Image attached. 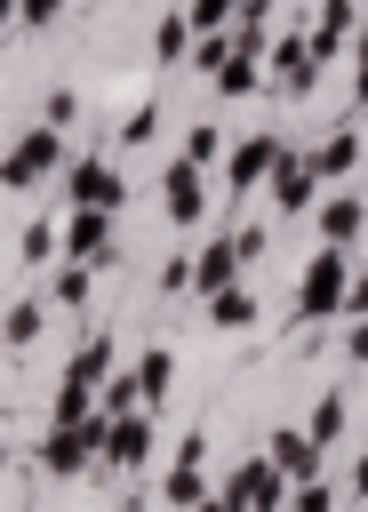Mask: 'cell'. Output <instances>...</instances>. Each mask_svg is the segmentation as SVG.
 I'll return each instance as SVG.
<instances>
[{"instance_id": "7a4b0ae2", "label": "cell", "mask_w": 368, "mask_h": 512, "mask_svg": "<svg viewBox=\"0 0 368 512\" xmlns=\"http://www.w3.org/2000/svg\"><path fill=\"white\" fill-rule=\"evenodd\" d=\"M352 248L344 240H320V256L304 264V280H296V320H344V288H352Z\"/></svg>"}, {"instance_id": "d6a6232c", "label": "cell", "mask_w": 368, "mask_h": 512, "mask_svg": "<svg viewBox=\"0 0 368 512\" xmlns=\"http://www.w3.org/2000/svg\"><path fill=\"white\" fill-rule=\"evenodd\" d=\"M160 296H192V256H168L160 264Z\"/></svg>"}, {"instance_id": "52a82bcc", "label": "cell", "mask_w": 368, "mask_h": 512, "mask_svg": "<svg viewBox=\"0 0 368 512\" xmlns=\"http://www.w3.org/2000/svg\"><path fill=\"white\" fill-rule=\"evenodd\" d=\"M264 80H272V96H312V80H320L312 32H280V40L264 48Z\"/></svg>"}, {"instance_id": "ab89813d", "label": "cell", "mask_w": 368, "mask_h": 512, "mask_svg": "<svg viewBox=\"0 0 368 512\" xmlns=\"http://www.w3.org/2000/svg\"><path fill=\"white\" fill-rule=\"evenodd\" d=\"M352 56H368V16H360V32H352Z\"/></svg>"}, {"instance_id": "2e32d148", "label": "cell", "mask_w": 368, "mask_h": 512, "mask_svg": "<svg viewBox=\"0 0 368 512\" xmlns=\"http://www.w3.org/2000/svg\"><path fill=\"white\" fill-rule=\"evenodd\" d=\"M360 152H368V144H360V128H352V120H344V128H328V136H320V144H312V168H320V176H328V184H344V176H352V168H360Z\"/></svg>"}, {"instance_id": "3957f363", "label": "cell", "mask_w": 368, "mask_h": 512, "mask_svg": "<svg viewBox=\"0 0 368 512\" xmlns=\"http://www.w3.org/2000/svg\"><path fill=\"white\" fill-rule=\"evenodd\" d=\"M288 488H296V480H288V472L272 464V448L240 456V464H232V472L216 480V496H224V504H248V512H280V504H288Z\"/></svg>"}, {"instance_id": "cb8c5ba5", "label": "cell", "mask_w": 368, "mask_h": 512, "mask_svg": "<svg viewBox=\"0 0 368 512\" xmlns=\"http://www.w3.org/2000/svg\"><path fill=\"white\" fill-rule=\"evenodd\" d=\"M104 400H96V384H80V376H64L56 392H48V424H80V416H96Z\"/></svg>"}, {"instance_id": "9a60e30c", "label": "cell", "mask_w": 368, "mask_h": 512, "mask_svg": "<svg viewBox=\"0 0 368 512\" xmlns=\"http://www.w3.org/2000/svg\"><path fill=\"white\" fill-rule=\"evenodd\" d=\"M208 88H216V96L232 104V96H264L272 80H264V56H248V48H232V56H224V64L208 72Z\"/></svg>"}, {"instance_id": "9c48e42d", "label": "cell", "mask_w": 368, "mask_h": 512, "mask_svg": "<svg viewBox=\"0 0 368 512\" xmlns=\"http://www.w3.org/2000/svg\"><path fill=\"white\" fill-rule=\"evenodd\" d=\"M152 464V408H128V416H112V432H104V480H128V472H144Z\"/></svg>"}, {"instance_id": "4fadbf2b", "label": "cell", "mask_w": 368, "mask_h": 512, "mask_svg": "<svg viewBox=\"0 0 368 512\" xmlns=\"http://www.w3.org/2000/svg\"><path fill=\"white\" fill-rule=\"evenodd\" d=\"M200 304H208V328H224V336H248V328L264 320L256 288H240V280H232V288H216V296H200Z\"/></svg>"}, {"instance_id": "f1b7e54d", "label": "cell", "mask_w": 368, "mask_h": 512, "mask_svg": "<svg viewBox=\"0 0 368 512\" xmlns=\"http://www.w3.org/2000/svg\"><path fill=\"white\" fill-rule=\"evenodd\" d=\"M336 496H344V488H336V480H320V472H312V480H296V488H288V504H296V512H328V504H336Z\"/></svg>"}, {"instance_id": "8fae6325", "label": "cell", "mask_w": 368, "mask_h": 512, "mask_svg": "<svg viewBox=\"0 0 368 512\" xmlns=\"http://www.w3.org/2000/svg\"><path fill=\"white\" fill-rule=\"evenodd\" d=\"M360 16H368L360 0H320V16H312V56H320V64H336V56L352 48Z\"/></svg>"}, {"instance_id": "5bb4252c", "label": "cell", "mask_w": 368, "mask_h": 512, "mask_svg": "<svg viewBox=\"0 0 368 512\" xmlns=\"http://www.w3.org/2000/svg\"><path fill=\"white\" fill-rule=\"evenodd\" d=\"M264 448H272V464H280L288 480H312V472H320V456H328V448H320V440H312L304 424H280V432H272Z\"/></svg>"}, {"instance_id": "30bf717a", "label": "cell", "mask_w": 368, "mask_h": 512, "mask_svg": "<svg viewBox=\"0 0 368 512\" xmlns=\"http://www.w3.org/2000/svg\"><path fill=\"white\" fill-rule=\"evenodd\" d=\"M280 152H288V136H272V128L240 136V144L224 152V192H232V200H240V192H264V176H272Z\"/></svg>"}, {"instance_id": "7c38bea8", "label": "cell", "mask_w": 368, "mask_h": 512, "mask_svg": "<svg viewBox=\"0 0 368 512\" xmlns=\"http://www.w3.org/2000/svg\"><path fill=\"white\" fill-rule=\"evenodd\" d=\"M312 232H320V240H344V248H352V240L368 232V192H328V200L312 208Z\"/></svg>"}, {"instance_id": "4dcf8cb0", "label": "cell", "mask_w": 368, "mask_h": 512, "mask_svg": "<svg viewBox=\"0 0 368 512\" xmlns=\"http://www.w3.org/2000/svg\"><path fill=\"white\" fill-rule=\"evenodd\" d=\"M224 56H232V32H200V40H192V56H184V64H192V72H216V64H224Z\"/></svg>"}, {"instance_id": "8d00e7d4", "label": "cell", "mask_w": 368, "mask_h": 512, "mask_svg": "<svg viewBox=\"0 0 368 512\" xmlns=\"http://www.w3.org/2000/svg\"><path fill=\"white\" fill-rule=\"evenodd\" d=\"M176 456H184V464H208V432H200V424H192V432H184V440H176Z\"/></svg>"}, {"instance_id": "836d02e7", "label": "cell", "mask_w": 368, "mask_h": 512, "mask_svg": "<svg viewBox=\"0 0 368 512\" xmlns=\"http://www.w3.org/2000/svg\"><path fill=\"white\" fill-rule=\"evenodd\" d=\"M8 16H16V24H56L64 0H8Z\"/></svg>"}, {"instance_id": "44dd1931", "label": "cell", "mask_w": 368, "mask_h": 512, "mask_svg": "<svg viewBox=\"0 0 368 512\" xmlns=\"http://www.w3.org/2000/svg\"><path fill=\"white\" fill-rule=\"evenodd\" d=\"M160 504H216V488H208V472H200V464H184V456H176V464L160 472Z\"/></svg>"}, {"instance_id": "484cf974", "label": "cell", "mask_w": 368, "mask_h": 512, "mask_svg": "<svg viewBox=\"0 0 368 512\" xmlns=\"http://www.w3.org/2000/svg\"><path fill=\"white\" fill-rule=\"evenodd\" d=\"M96 400H104V416H128V408H144V384H136V368H128V376L112 368V376L96 384Z\"/></svg>"}, {"instance_id": "f546056e", "label": "cell", "mask_w": 368, "mask_h": 512, "mask_svg": "<svg viewBox=\"0 0 368 512\" xmlns=\"http://www.w3.org/2000/svg\"><path fill=\"white\" fill-rule=\"evenodd\" d=\"M184 8H192V24H200V32H232V16H240L248 0H184Z\"/></svg>"}, {"instance_id": "d4e9b609", "label": "cell", "mask_w": 368, "mask_h": 512, "mask_svg": "<svg viewBox=\"0 0 368 512\" xmlns=\"http://www.w3.org/2000/svg\"><path fill=\"white\" fill-rule=\"evenodd\" d=\"M344 424H352V400H344V392H320V400H312V416H304V432H312L320 448H336V440H344Z\"/></svg>"}, {"instance_id": "ac0fdd59", "label": "cell", "mask_w": 368, "mask_h": 512, "mask_svg": "<svg viewBox=\"0 0 368 512\" xmlns=\"http://www.w3.org/2000/svg\"><path fill=\"white\" fill-rule=\"evenodd\" d=\"M192 40H200L192 8H168V16L152 24V64H184V56H192Z\"/></svg>"}, {"instance_id": "74e56055", "label": "cell", "mask_w": 368, "mask_h": 512, "mask_svg": "<svg viewBox=\"0 0 368 512\" xmlns=\"http://www.w3.org/2000/svg\"><path fill=\"white\" fill-rule=\"evenodd\" d=\"M344 488H352V496H368V448L352 456V480H344Z\"/></svg>"}, {"instance_id": "e0dca14e", "label": "cell", "mask_w": 368, "mask_h": 512, "mask_svg": "<svg viewBox=\"0 0 368 512\" xmlns=\"http://www.w3.org/2000/svg\"><path fill=\"white\" fill-rule=\"evenodd\" d=\"M48 296H56V312H88V296H96V264L56 256V264H48Z\"/></svg>"}, {"instance_id": "6da1fadb", "label": "cell", "mask_w": 368, "mask_h": 512, "mask_svg": "<svg viewBox=\"0 0 368 512\" xmlns=\"http://www.w3.org/2000/svg\"><path fill=\"white\" fill-rule=\"evenodd\" d=\"M64 168H72V152H64V128H56V120H40V128H16L0 184H8V192H40V184H56Z\"/></svg>"}, {"instance_id": "5b68a950", "label": "cell", "mask_w": 368, "mask_h": 512, "mask_svg": "<svg viewBox=\"0 0 368 512\" xmlns=\"http://www.w3.org/2000/svg\"><path fill=\"white\" fill-rule=\"evenodd\" d=\"M56 184H64L72 208H128V176H120V160H104V152H80Z\"/></svg>"}, {"instance_id": "d6986e66", "label": "cell", "mask_w": 368, "mask_h": 512, "mask_svg": "<svg viewBox=\"0 0 368 512\" xmlns=\"http://www.w3.org/2000/svg\"><path fill=\"white\" fill-rule=\"evenodd\" d=\"M48 304H56V296H16V304H8V328H0V336H8V352H32V344H40Z\"/></svg>"}, {"instance_id": "e575fe53", "label": "cell", "mask_w": 368, "mask_h": 512, "mask_svg": "<svg viewBox=\"0 0 368 512\" xmlns=\"http://www.w3.org/2000/svg\"><path fill=\"white\" fill-rule=\"evenodd\" d=\"M352 312H368V256L352 264V288H344V320H352Z\"/></svg>"}, {"instance_id": "ffe728a7", "label": "cell", "mask_w": 368, "mask_h": 512, "mask_svg": "<svg viewBox=\"0 0 368 512\" xmlns=\"http://www.w3.org/2000/svg\"><path fill=\"white\" fill-rule=\"evenodd\" d=\"M64 376H80V384H104V376H112V328H88V336L72 344Z\"/></svg>"}, {"instance_id": "ba28073f", "label": "cell", "mask_w": 368, "mask_h": 512, "mask_svg": "<svg viewBox=\"0 0 368 512\" xmlns=\"http://www.w3.org/2000/svg\"><path fill=\"white\" fill-rule=\"evenodd\" d=\"M112 224H120V208H72V216H64V256H80V264L112 272V264H120Z\"/></svg>"}, {"instance_id": "8992f818", "label": "cell", "mask_w": 368, "mask_h": 512, "mask_svg": "<svg viewBox=\"0 0 368 512\" xmlns=\"http://www.w3.org/2000/svg\"><path fill=\"white\" fill-rule=\"evenodd\" d=\"M160 216H168L176 232H192V224L208 216V168H200L192 152H176V160L160 168Z\"/></svg>"}, {"instance_id": "83f0119b", "label": "cell", "mask_w": 368, "mask_h": 512, "mask_svg": "<svg viewBox=\"0 0 368 512\" xmlns=\"http://www.w3.org/2000/svg\"><path fill=\"white\" fill-rule=\"evenodd\" d=\"M160 136V104L144 96V104H128V120H120V144H152Z\"/></svg>"}, {"instance_id": "7402d4cb", "label": "cell", "mask_w": 368, "mask_h": 512, "mask_svg": "<svg viewBox=\"0 0 368 512\" xmlns=\"http://www.w3.org/2000/svg\"><path fill=\"white\" fill-rule=\"evenodd\" d=\"M56 256H64V232H56L48 216H32V224L16 232V264H40V272H48Z\"/></svg>"}, {"instance_id": "f35d334b", "label": "cell", "mask_w": 368, "mask_h": 512, "mask_svg": "<svg viewBox=\"0 0 368 512\" xmlns=\"http://www.w3.org/2000/svg\"><path fill=\"white\" fill-rule=\"evenodd\" d=\"M352 104H360V112H368V56H360V64H352Z\"/></svg>"}, {"instance_id": "603a6c76", "label": "cell", "mask_w": 368, "mask_h": 512, "mask_svg": "<svg viewBox=\"0 0 368 512\" xmlns=\"http://www.w3.org/2000/svg\"><path fill=\"white\" fill-rule=\"evenodd\" d=\"M136 384H144V408H160V400L176 392V352H168V344H152V352L136 360Z\"/></svg>"}, {"instance_id": "1f68e13d", "label": "cell", "mask_w": 368, "mask_h": 512, "mask_svg": "<svg viewBox=\"0 0 368 512\" xmlns=\"http://www.w3.org/2000/svg\"><path fill=\"white\" fill-rule=\"evenodd\" d=\"M40 120H56V128H72V120H80V96H72V88H48V104H40Z\"/></svg>"}, {"instance_id": "4316f807", "label": "cell", "mask_w": 368, "mask_h": 512, "mask_svg": "<svg viewBox=\"0 0 368 512\" xmlns=\"http://www.w3.org/2000/svg\"><path fill=\"white\" fill-rule=\"evenodd\" d=\"M184 152H192L200 168H216V160H224V128H216V120H192V128H184Z\"/></svg>"}, {"instance_id": "277c9868", "label": "cell", "mask_w": 368, "mask_h": 512, "mask_svg": "<svg viewBox=\"0 0 368 512\" xmlns=\"http://www.w3.org/2000/svg\"><path fill=\"white\" fill-rule=\"evenodd\" d=\"M320 184H328V176L312 168V152L288 144V152L272 160V176H264V200H272V216H312V208H320Z\"/></svg>"}, {"instance_id": "d590c367", "label": "cell", "mask_w": 368, "mask_h": 512, "mask_svg": "<svg viewBox=\"0 0 368 512\" xmlns=\"http://www.w3.org/2000/svg\"><path fill=\"white\" fill-rule=\"evenodd\" d=\"M344 352L368 368V312H352V328H344Z\"/></svg>"}]
</instances>
